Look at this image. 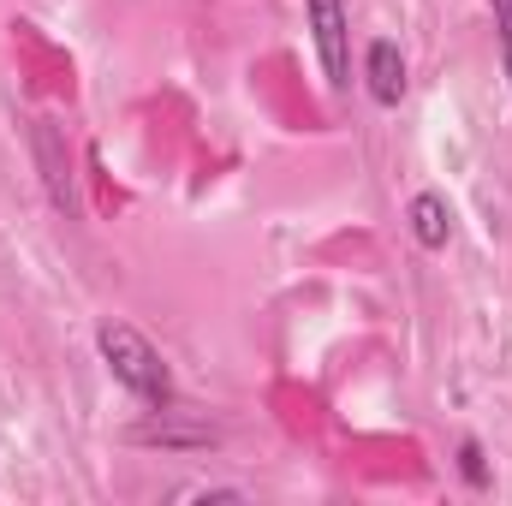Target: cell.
Masks as SVG:
<instances>
[{
    "instance_id": "6da1fadb",
    "label": "cell",
    "mask_w": 512,
    "mask_h": 506,
    "mask_svg": "<svg viewBox=\"0 0 512 506\" xmlns=\"http://www.w3.org/2000/svg\"><path fill=\"white\" fill-rule=\"evenodd\" d=\"M96 352H102L108 376L120 381L131 399H143L149 411H173V399H179L173 370H167L161 346H155L143 328H131L126 316H102V322H96Z\"/></svg>"
},
{
    "instance_id": "7a4b0ae2",
    "label": "cell",
    "mask_w": 512,
    "mask_h": 506,
    "mask_svg": "<svg viewBox=\"0 0 512 506\" xmlns=\"http://www.w3.org/2000/svg\"><path fill=\"white\" fill-rule=\"evenodd\" d=\"M304 24H310V48H316L328 90H352V12H346V0H304Z\"/></svg>"
},
{
    "instance_id": "3957f363",
    "label": "cell",
    "mask_w": 512,
    "mask_h": 506,
    "mask_svg": "<svg viewBox=\"0 0 512 506\" xmlns=\"http://www.w3.org/2000/svg\"><path fill=\"white\" fill-rule=\"evenodd\" d=\"M30 155H36V173L48 185V203L60 215H78V191H72V149L54 120H30Z\"/></svg>"
},
{
    "instance_id": "277c9868",
    "label": "cell",
    "mask_w": 512,
    "mask_h": 506,
    "mask_svg": "<svg viewBox=\"0 0 512 506\" xmlns=\"http://www.w3.org/2000/svg\"><path fill=\"white\" fill-rule=\"evenodd\" d=\"M364 90L376 108H399L405 102V48L393 36H376L364 48Z\"/></svg>"
},
{
    "instance_id": "5b68a950",
    "label": "cell",
    "mask_w": 512,
    "mask_h": 506,
    "mask_svg": "<svg viewBox=\"0 0 512 506\" xmlns=\"http://www.w3.org/2000/svg\"><path fill=\"white\" fill-rule=\"evenodd\" d=\"M405 227H411V239H417V251H447V239H453V203L441 197V191H417L411 203H405Z\"/></svg>"
},
{
    "instance_id": "8992f818",
    "label": "cell",
    "mask_w": 512,
    "mask_h": 506,
    "mask_svg": "<svg viewBox=\"0 0 512 506\" xmlns=\"http://www.w3.org/2000/svg\"><path fill=\"white\" fill-rule=\"evenodd\" d=\"M131 441H143V447H209V441H215V429H173V423H167V411H161V423L131 429Z\"/></svg>"
},
{
    "instance_id": "52a82bcc",
    "label": "cell",
    "mask_w": 512,
    "mask_h": 506,
    "mask_svg": "<svg viewBox=\"0 0 512 506\" xmlns=\"http://www.w3.org/2000/svg\"><path fill=\"white\" fill-rule=\"evenodd\" d=\"M459 477H465L471 489H489V459H483V441H477V435L459 441Z\"/></svg>"
},
{
    "instance_id": "ba28073f",
    "label": "cell",
    "mask_w": 512,
    "mask_h": 506,
    "mask_svg": "<svg viewBox=\"0 0 512 506\" xmlns=\"http://www.w3.org/2000/svg\"><path fill=\"white\" fill-rule=\"evenodd\" d=\"M489 12H495V48H501V72H507V84H512V0H489Z\"/></svg>"
}]
</instances>
